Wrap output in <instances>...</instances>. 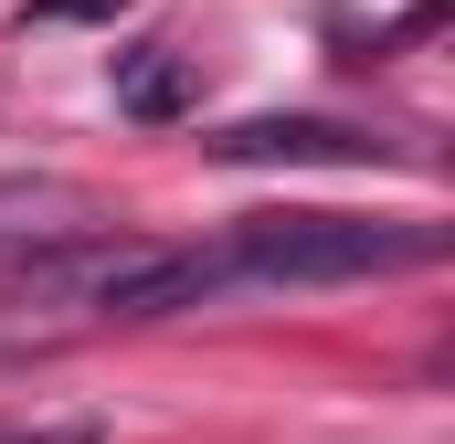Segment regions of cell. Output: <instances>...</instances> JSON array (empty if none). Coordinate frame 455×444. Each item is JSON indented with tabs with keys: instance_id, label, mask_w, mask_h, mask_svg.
Wrapping results in <instances>:
<instances>
[{
	"instance_id": "6da1fadb",
	"label": "cell",
	"mask_w": 455,
	"mask_h": 444,
	"mask_svg": "<svg viewBox=\"0 0 455 444\" xmlns=\"http://www.w3.org/2000/svg\"><path fill=\"white\" fill-rule=\"evenodd\" d=\"M445 233L435 222H381V212H254L223 243H202L212 297L233 286H360V275H413L435 265Z\"/></svg>"
},
{
	"instance_id": "277c9868",
	"label": "cell",
	"mask_w": 455,
	"mask_h": 444,
	"mask_svg": "<svg viewBox=\"0 0 455 444\" xmlns=\"http://www.w3.org/2000/svg\"><path fill=\"white\" fill-rule=\"evenodd\" d=\"M202 107V85H191V53H170V43H138V53H116V116H138V127H170V116Z\"/></svg>"
},
{
	"instance_id": "7a4b0ae2",
	"label": "cell",
	"mask_w": 455,
	"mask_h": 444,
	"mask_svg": "<svg viewBox=\"0 0 455 444\" xmlns=\"http://www.w3.org/2000/svg\"><path fill=\"white\" fill-rule=\"evenodd\" d=\"M212 159H233V170H392L403 148L371 127H339V116H243L212 138Z\"/></svg>"
},
{
	"instance_id": "5b68a950",
	"label": "cell",
	"mask_w": 455,
	"mask_h": 444,
	"mask_svg": "<svg viewBox=\"0 0 455 444\" xmlns=\"http://www.w3.org/2000/svg\"><path fill=\"white\" fill-rule=\"evenodd\" d=\"M0 444H107L96 424H0Z\"/></svg>"
},
{
	"instance_id": "8992f818",
	"label": "cell",
	"mask_w": 455,
	"mask_h": 444,
	"mask_svg": "<svg viewBox=\"0 0 455 444\" xmlns=\"http://www.w3.org/2000/svg\"><path fill=\"white\" fill-rule=\"evenodd\" d=\"M11 360H21V349H0V370H11Z\"/></svg>"
},
{
	"instance_id": "3957f363",
	"label": "cell",
	"mask_w": 455,
	"mask_h": 444,
	"mask_svg": "<svg viewBox=\"0 0 455 444\" xmlns=\"http://www.w3.org/2000/svg\"><path fill=\"white\" fill-rule=\"evenodd\" d=\"M96 202L75 180H11L0 191V254L11 265H75V243H96Z\"/></svg>"
}]
</instances>
